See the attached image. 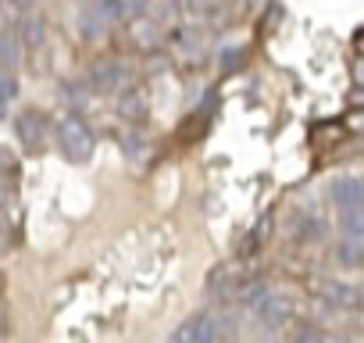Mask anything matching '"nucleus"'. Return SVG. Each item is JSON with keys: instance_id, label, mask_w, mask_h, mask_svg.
Here are the masks:
<instances>
[{"instance_id": "obj_10", "label": "nucleus", "mask_w": 364, "mask_h": 343, "mask_svg": "<svg viewBox=\"0 0 364 343\" xmlns=\"http://www.w3.org/2000/svg\"><path fill=\"white\" fill-rule=\"evenodd\" d=\"M22 40H18V33L15 29H0V68L4 72H15L18 68V61H22Z\"/></svg>"}, {"instance_id": "obj_13", "label": "nucleus", "mask_w": 364, "mask_h": 343, "mask_svg": "<svg viewBox=\"0 0 364 343\" xmlns=\"http://www.w3.org/2000/svg\"><path fill=\"white\" fill-rule=\"evenodd\" d=\"M336 265L343 268H364V240H339L336 243Z\"/></svg>"}, {"instance_id": "obj_22", "label": "nucleus", "mask_w": 364, "mask_h": 343, "mask_svg": "<svg viewBox=\"0 0 364 343\" xmlns=\"http://www.w3.org/2000/svg\"><path fill=\"white\" fill-rule=\"evenodd\" d=\"M11 201V190H8V183H0V204H8Z\"/></svg>"}, {"instance_id": "obj_19", "label": "nucleus", "mask_w": 364, "mask_h": 343, "mask_svg": "<svg viewBox=\"0 0 364 343\" xmlns=\"http://www.w3.org/2000/svg\"><path fill=\"white\" fill-rule=\"evenodd\" d=\"M296 339H328V332L318 329V325H300L296 329Z\"/></svg>"}, {"instance_id": "obj_15", "label": "nucleus", "mask_w": 364, "mask_h": 343, "mask_svg": "<svg viewBox=\"0 0 364 343\" xmlns=\"http://www.w3.org/2000/svg\"><path fill=\"white\" fill-rule=\"evenodd\" d=\"M175 43L182 47V58H186V61H197V58L204 54V40H200V33L178 29V33H175Z\"/></svg>"}, {"instance_id": "obj_17", "label": "nucleus", "mask_w": 364, "mask_h": 343, "mask_svg": "<svg viewBox=\"0 0 364 343\" xmlns=\"http://www.w3.org/2000/svg\"><path fill=\"white\" fill-rule=\"evenodd\" d=\"M122 143H125L122 150H125L129 157H143V154H146V143H150V139H146L143 132H136V129H129V132L122 136Z\"/></svg>"}, {"instance_id": "obj_3", "label": "nucleus", "mask_w": 364, "mask_h": 343, "mask_svg": "<svg viewBox=\"0 0 364 343\" xmlns=\"http://www.w3.org/2000/svg\"><path fill=\"white\" fill-rule=\"evenodd\" d=\"M232 329L225 325V318L222 315H211V311H200V315H193V318H186L175 332H171V339L175 343H218V339H225Z\"/></svg>"}, {"instance_id": "obj_5", "label": "nucleus", "mask_w": 364, "mask_h": 343, "mask_svg": "<svg viewBox=\"0 0 364 343\" xmlns=\"http://www.w3.org/2000/svg\"><path fill=\"white\" fill-rule=\"evenodd\" d=\"M318 297H321V304L328 307V311H360L364 307V293L353 286V283H346V279H325L321 286H318Z\"/></svg>"}, {"instance_id": "obj_7", "label": "nucleus", "mask_w": 364, "mask_h": 343, "mask_svg": "<svg viewBox=\"0 0 364 343\" xmlns=\"http://www.w3.org/2000/svg\"><path fill=\"white\" fill-rule=\"evenodd\" d=\"M107 26H111V15L100 8V0H90V4H82L79 15H75V29L86 43H100L107 36Z\"/></svg>"}, {"instance_id": "obj_20", "label": "nucleus", "mask_w": 364, "mask_h": 343, "mask_svg": "<svg viewBox=\"0 0 364 343\" xmlns=\"http://www.w3.org/2000/svg\"><path fill=\"white\" fill-rule=\"evenodd\" d=\"M11 247V226L4 222V218H0V254H4Z\"/></svg>"}, {"instance_id": "obj_12", "label": "nucleus", "mask_w": 364, "mask_h": 343, "mask_svg": "<svg viewBox=\"0 0 364 343\" xmlns=\"http://www.w3.org/2000/svg\"><path fill=\"white\" fill-rule=\"evenodd\" d=\"M118 115L125 118V122H143V115H146V97L136 90V86H129V90H122L118 93Z\"/></svg>"}, {"instance_id": "obj_6", "label": "nucleus", "mask_w": 364, "mask_h": 343, "mask_svg": "<svg viewBox=\"0 0 364 343\" xmlns=\"http://www.w3.org/2000/svg\"><path fill=\"white\" fill-rule=\"evenodd\" d=\"M129 86H132V68L125 61L107 58L90 72V90H97V93H122Z\"/></svg>"}, {"instance_id": "obj_1", "label": "nucleus", "mask_w": 364, "mask_h": 343, "mask_svg": "<svg viewBox=\"0 0 364 343\" xmlns=\"http://www.w3.org/2000/svg\"><path fill=\"white\" fill-rule=\"evenodd\" d=\"M58 147H61V154H65L72 164H82V161L93 157L97 139H93V129H90L79 115H65V118L58 122Z\"/></svg>"}, {"instance_id": "obj_16", "label": "nucleus", "mask_w": 364, "mask_h": 343, "mask_svg": "<svg viewBox=\"0 0 364 343\" xmlns=\"http://www.w3.org/2000/svg\"><path fill=\"white\" fill-rule=\"evenodd\" d=\"M243 61H247V47H222L218 51V72L222 75H229V72H236V68H243Z\"/></svg>"}, {"instance_id": "obj_14", "label": "nucleus", "mask_w": 364, "mask_h": 343, "mask_svg": "<svg viewBox=\"0 0 364 343\" xmlns=\"http://www.w3.org/2000/svg\"><path fill=\"white\" fill-rule=\"evenodd\" d=\"M339 218V236L346 240H364V208H350V211H336Z\"/></svg>"}, {"instance_id": "obj_11", "label": "nucleus", "mask_w": 364, "mask_h": 343, "mask_svg": "<svg viewBox=\"0 0 364 343\" xmlns=\"http://www.w3.org/2000/svg\"><path fill=\"white\" fill-rule=\"evenodd\" d=\"M18 40H22V47H29V51H36V47H43L47 43V22L40 19V15H26L22 22H18Z\"/></svg>"}, {"instance_id": "obj_2", "label": "nucleus", "mask_w": 364, "mask_h": 343, "mask_svg": "<svg viewBox=\"0 0 364 343\" xmlns=\"http://www.w3.org/2000/svg\"><path fill=\"white\" fill-rule=\"evenodd\" d=\"M250 311H254V318H257L264 329L279 332V329H286V325L296 318V300H293L289 293H282V290H264Z\"/></svg>"}, {"instance_id": "obj_23", "label": "nucleus", "mask_w": 364, "mask_h": 343, "mask_svg": "<svg viewBox=\"0 0 364 343\" xmlns=\"http://www.w3.org/2000/svg\"><path fill=\"white\" fill-rule=\"evenodd\" d=\"M0 118H4V97H0Z\"/></svg>"}, {"instance_id": "obj_4", "label": "nucleus", "mask_w": 364, "mask_h": 343, "mask_svg": "<svg viewBox=\"0 0 364 343\" xmlns=\"http://www.w3.org/2000/svg\"><path fill=\"white\" fill-rule=\"evenodd\" d=\"M15 136H18L22 150L43 154L47 143H50V118H47L43 111H36V107H26V111H18V118H15Z\"/></svg>"}, {"instance_id": "obj_9", "label": "nucleus", "mask_w": 364, "mask_h": 343, "mask_svg": "<svg viewBox=\"0 0 364 343\" xmlns=\"http://www.w3.org/2000/svg\"><path fill=\"white\" fill-rule=\"evenodd\" d=\"M293 236H296V243H318L325 236V218L318 211H300L293 218Z\"/></svg>"}, {"instance_id": "obj_8", "label": "nucleus", "mask_w": 364, "mask_h": 343, "mask_svg": "<svg viewBox=\"0 0 364 343\" xmlns=\"http://www.w3.org/2000/svg\"><path fill=\"white\" fill-rule=\"evenodd\" d=\"M332 208L336 211H350V208H364V179L360 176H336L328 186Z\"/></svg>"}, {"instance_id": "obj_18", "label": "nucleus", "mask_w": 364, "mask_h": 343, "mask_svg": "<svg viewBox=\"0 0 364 343\" xmlns=\"http://www.w3.org/2000/svg\"><path fill=\"white\" fill-rule=\"evenodd\" d=\"M222 4H229V0H186V8L197 15H215V11H222Z\"/></svg>"}, {"instance_id": "obj_21", "label": "nucleus", "mask_w": 364, "mask_h": 343, "mask_svg": "<svg viewBox=\"0 0 364 343\" xmlns=\"http://www.w3.org/2000/svg\"><path fill=\"white\" fill-rule=\"evenodd\" d=\"M8 4H11V8H18V11H29V8H36V4H40V0H8Z\"/></svg>"}]
</instances>
